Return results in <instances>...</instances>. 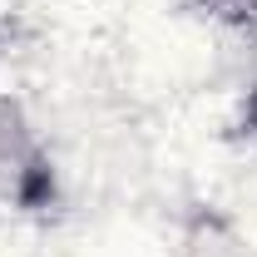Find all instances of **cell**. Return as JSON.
Returning <instances> with one entry per match:
<instances>
[{
    "label": "cell",
    "instance_id": "1",
    "mask_svg": "<svg viewBox=\"0 0 257 257\" xmlns=\"http://www.w3.org/2000/svg\"><path fill=\"white\" fill-rule=\"evenodd\" d=\"M25 168H30V139H25L20 119L0 104V193L15 188L25 178Z\"/></svg>",
    "mask_w": 257,
    "mask_h": 257
}]
</instances>
